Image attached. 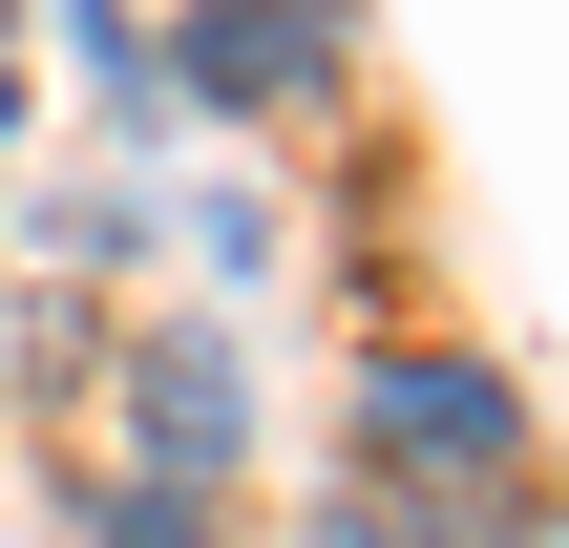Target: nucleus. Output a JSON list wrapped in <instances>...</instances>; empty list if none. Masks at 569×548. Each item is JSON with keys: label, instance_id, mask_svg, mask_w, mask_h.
Returning a JSON list of instances; mask_svg holds the SVG:
<instances>
[{"label": "nucleus", "instance_id": "obj_1", "mask_svg": "<svg viewBox=\"0 0 569 548\" xmlns=\"http://www.w3.org/2000/svg\"><path fill=\"white\" fill-rule=\"evenodd\" d=\"M359 465H380V486H443V507H507V486H528V380L401 338V359H359Z\"/></svg>", "mask_w": 569, "mask_h": 548}, {"label": "nucleus", "instance_id": "obj_2", "mask_svg": "<svg viewBox=\"0 0 569 548\" xmlns=\"http://www.w3.org/2000/svg\"><path fill=\"white\" fill-rule=\"evenodd\" d=\"M338 63H359V0H190V106L296 127V106H338Z\"/></svg>", "mask_w": 569, "mask_h": 548}, {"label": "nucleus", "instance_id": "obj_3", "mask_svg": "<svg viewBox=\"0 0 569 548\" xmlns=\"http://www.w3.org/2000/svg\"><path fill=\"white\" fill-rule=\"evenodd\" d=\"M127 444H148V486H232V444H253V380H232V338H127Z\"/></svg>", "mask_w": 569, "mask_h": 548}, {"label": "nucleus", "instance_id": "obj_4", "mask_svg": "<svg viewBox=\"0 0 569 548\" xmlns=\"http://www.w3.org/2000/svg\"><path fill=\"white\" fill-rule=\"evenodd\" d=\"M106 548H232V528H211L190 486H127V507H106Z\"/></svg>", "mask_w": 569, "mask_h": 548}, {"label": "nucleus", "instance_id": "obj_5", "mask_svg": "<svg viewBox=\"0 0 569 548\" xmlns=\"http://www.w3.org/2000/svg\"><path fill=\"white\" fill-rule=\"evenodd\" d=\"M0 127H21V84H0Z\"/></svg>", "mask_w": 569, "mask_h": 548}]
</instances>
